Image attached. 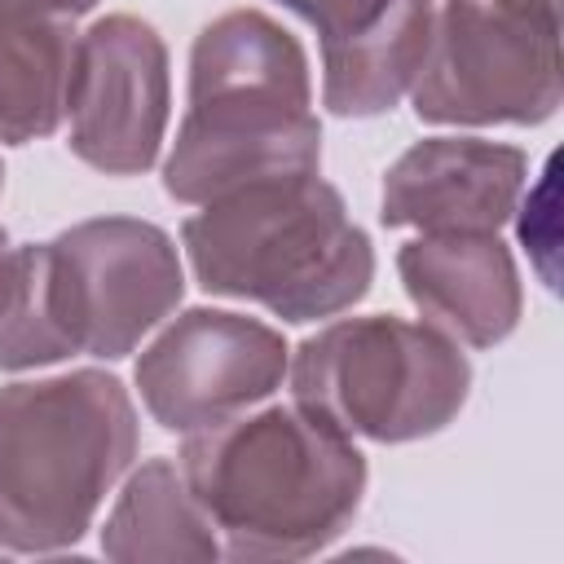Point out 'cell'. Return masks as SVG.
<instances>
[{
  "label": "cell",
  "mask_w": 564,
  "mask_h": 564,
  "mask_svg": "<svg viewBox=\"0 0 564 564\" xmlns=\"http://www.w3.org/2000/svg\"><path fill=\"white\" fill-rule=\"evenodd\" d=\"M502 9L511 13H524V18H542V22H560V0H498Z\"/></svg>",
  "instance_id": "obj_18"
},
{
  "label": "cell",
  "mask_w": 564,
  "mask_h": 564,
  "mask_svg": "<svg viewBox=\"0 0 564 564\" xmlns=\"http://www.w3.org/2000/svg\"><path fill=\"white\" fill-rule=\"evenodd\" d=\"M410 101L423 123L449 128L546 123L560 110V22L498 0H436Z\"/></svg>",
  "instance_id": "obj_7"
},
{
  "label": "cell",
  "mask_w": 564,
  "mask_h": 564,
  "mask_svg": "<svg viewBox=\"0 0 564 564\" xmlns=\"http://www.w3.org/2000/svg\"><path fill=\"white\" fill-rule=\"evenodd\" d=\"M410 304L467 348H494L520 326V269L498 234H419L397 251Z\"/></svg>",
  "instance_id": "obj_11"
},
{
  "label": "cell",
  "mask_w": 564,
  "mask_h": 564,
  "mask_svg": "<svg viewBox=\"0 0 564 564\" xmlns=\"http://www.w3.org/2000/svg\"><path fill=\"white\" fill-rule=\"evenodd\" d=\"M13 256H18V247L9 242V234L0 229V300H4V291H9V273H13Z\"/></svg>",
  "instance_id": "obj_19"
},
{
  "label": "cell",
  "mask_w": 564,
  "mask_h": 564,
  "mask_svg": "<svg viewBox=\"0 0 564 564\" xmlns=\"http://www.w3.org/2000/svg\"><path fill=\"white\" fill-rule=\"evenodd\" d=\"M70 62H75L70 18L0 4V141L4 145H26L62 128Z\"/></svg>",
  "instance_id": "obj_14"
},
{
  "label": "cell",
  "mask_w": 564,
  "mask_h": 564,
  "mask_svg": "<svg viewBox=\"0 0 564 564\" xmlns=\"http://www.w3.org/2000/svg\"><path fill=\"white\" fill-rule=\"evenodd\" d=\"M181 476L229 560H304L357 516L366 458L317 410L264 405L189 432Z\"/></svg>",
  "instance_id": "obj_1"
},
{
  "label": "cell",
  "mask_w": 564,
  "mask_h": 564,
  "mask_svg": "<svg viewBox=\"0 0 564 564\" xmlns=\"http://www.w3.org/2000/svg\"><path fill=\"white\" fill-rule=\"evenodd\" d=\"M555 154L546 159L538 185H529V194H520L511 220H516V234L538 269V278L555 291L560 286V273H555V242H560V216H555Z\"/></svg>",
  "instance_id": "obj_15"
},
{
  "label": "cell",
  "mask_w": 564,
  "mask_h": 564,
  "mask_svg": "<svg viewBox=\"0 0 564 564\" xmlns=\"http://www.w3.org/2000/svg\"><path fill=\"white\" fill-rule=\"evenodd\" d=\"M286 379L300 405L348 436L401 445L454 423L471 388V361L427 322L366 313L308 335L291 352Z\"/></svg>",
  "instance_id": "obj_5"
},
{
  "label": "cell",
  "mask_w": 564,
  "mask_h": 564,
  "mask_svg": "<svg viewBox=\"0 0 564 564\" xmlns=\"http://www.w3.org/2000/svg\"><path fill=\"white\" fill-rule=\"evenodd\" d=\"M529 181L520 145L485 137H423L388 172L379 220L419 234H498Z\"/></svg>",
  "instance_id": "obj_10"
},
{
  "label": "cell",
  "mask_w": 564,
  "mask_h": 564,
  "mask_svg": "<svg viewBox=\"0 0 564 564\" xmlns=\"http://www.w3.org/2000/svg\"><path fill=\"white\" fill-rule=\"evenodd\" d=\"M317 163L322 123L300 40L260 9L212 18L189 48V101L163 159L167 198L203 207Z\"/></svg>",
  "instance_id": "obj_2"
},
{
  "label": "cell",
  "mask_w": 564,
  "mask_h": 564,
  "mask_svg": "<svg viewBox=\"0 0 564 564\" xmlns=\"http://www.w3.org/2000/svg\"><path fill=\"white\" fill-rule=\"evenodd\" d=\"M282 330L234 308H185L137 357V392L163 432H203L260 405L286 379Z\"/></svg>",
  "instance_id": "obj_8"
},
{
  "label": "cell",
  "mask_w": 564,
  "mask_h": 564,
  "mask_svg": "<svg viewBox=\"0 0 564 564\" xmlns=\"http://www.w3.org/2000/svg\"><path fill=\"white\" fill-rule=\"evenodd\" d=\"M432 18L436 0H388L370 26L322 44V106L339 119L392 110L419 79Z\"/></svg>",
  "instance_id": "obj_12"
},
{
  "label": "cell",
  "mask_w": 564,
  "mask_h": 564,
  "mask_svg": "<svg viewBox=\"0 0 564 564\" xmlns=\"http://www.w3.org/2000/svg\"><path fill=\"white\" fill-rule=\"evenodd\" d=\"M48 317L62 344L88 357H128L185 295L167 229L137 216H93L35 242Z\"/></svg>",
  "instance_id": "obj_6"
},
{
  "label": "cell",
  "mask_w": 564,
  "mask_h": 564,
  "mask_svg": "<svg viewBox=\"0 0 564 564\" xmlns=\"http://www.w3.org/2000/svg\"><path fill=\"white\" fill-rule=\"evenodd\" d=\"M167 44L150 22L106 13L75 35L66 145L79 163L106 176H137L154 167L167 132Z\"/></svg>",
  "instance_id": "obj_9"
},
{
  "label": "cell",
  "mask_w": 564,
  "mask_h": 564,
  "mask_svg": "<svg viewBox=\"0 0 564 564\" xmlns=\"http://www.w3.org/2000/svg\"><path fill=\"white\" fill-rule=\"evenodd\" d=\"M194 282L251 300L282 322L352 308L375 278V247L344 194L317 172L269 176L203 203L181 225Z\"/></svg>",
  "instance_id": "obj_3"
},
{
  "label": "cell",
  "mask_w": 564,
  "mask_h": 564,
  "mask_svg": "<svg viewBox=\"0 0 564 564\" xmlns=\"http://www.w3.org/2000/svg\"><path fill=\"white\" fill-rule=\"evenodd\" d=\"M273 4L295 13L304 26H313L322 35V44L344 40V35L370 26L388 9V0H273Z\"/></svg>",
  "instance_id": "obj_16"
},
{
  "label": "cell",
  "mask_w": 564,
  "mask_h": 564,
  "mask_svg": "<svg viewBox=\"0 0 564 564\" xmlns=\"http://www.w3.org/2000/svg\"><path fill=\"white\" fill-rule=\"evenodd\" d=\"M0 4H22V9H40V13H53V18H79L88 13L97 0H0Z\"/></svg>",
  "instance_id": "obj_17"
},
{
  "label": "cell",
  "mask_w": 564,
  "mask_h": 564,
  "mask_svg": "<svg viewBox=\"0 0 564 564\" xmlns=\"http://www.w3.org/2000/svg\"><path fill=\"white\" fill-rule=\"evenodd\" d=\"M0 189H4V163H0Z\"/></svg>",
  "instance_id": "obj_20"
},
{
  "label": "cell",
  "mask_w": 564,
  "mask_h": 564,
  "mask_svg": "<svg viewBox=\"0 0 564 564\" xmlns=\"http://www.w3.org/2000/svg\"><path fill=\"white\" fill-rule=\"evenodd\" d=\"M101 555L119 564H207L220 560V538L189 494L181 463L145 458L119 489L106 524Z\"/></svg>",
  "instance_id": "obj_13"
},
{
  "label": "cell",
  "mask_w": 564,
  "mask_h": 564,
  "mask_svg": "<svg viewBox=\"0 0 564 564\" xmlns=\"http://www.w3.org/2000/svg\"><path fill=\"white\" fill-rule=\"evenodd\" d=\"M137 458V405L106 370L0 388V546H75Z\"/></svg>",
  "instance_id": "obj_4"
}]
</instances>
